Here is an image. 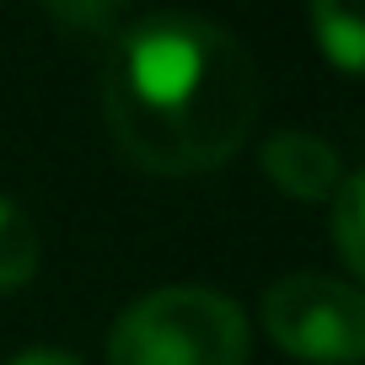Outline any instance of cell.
Returning <instances> with one entry per match:
<instances>
[{"instance_id":"1","label":"cell","mask_w":365,"mask_h":365,"mask_svg":"<svg viewBox=\"0 0 365 365\" xmlns=\"http://www.w3.org/2000/svg\"><path fill=\"white\" fill-rule=\"evenodd\" d=\"M108 129L156 178L215 172L242 150L263 108V76L231 27L161 11L118 33L108 59Z\"/></svg>"},{"instance_id":"2","label":"cell","mask_w":365,"mask_h":365,"mask_svg":"<svg viewBox=\"0 0 365 365\" xmlns=\"http://www.w3.org/2000/svg\"><path fill=\"white\" fill-rule=\"evenodd\" d=\"M108 365H247V317L205 285L150 290L108 328Z\"/></svg>"},{"instance_id":"3","label":"cell","mask_w":365,"mask_h":365,"mask_svg":"<svg viewBox=\"0 0 365 365\" xmlns=\"http://www.w3.org/2000/svg\"><path fill=\"white\" fill-rule=\"evenodd\" d=\"M263 328L285 354L307 365L365 360V290L328 274H290L263 296Z\"/></svg>"},{"instance_id":"4","label":"cell","mask_w":365,"mask_h":365,"mask_svg":"<svg viewBox=\"0 0 365 365\" xmlns=\"http://www.w3.org/2000/svg\"><path fill=\"white\" fill-rule=\"evenodd\" d=\"M263 172H269L274 188H285L290 199H307V205H317V199L344 188L339 150L322 135H312V129H279L263 145Z\"/></svg>"},{"instance_id":"5","label":"cell","mask_w":365,"mask_h":365,"mask_svg":"<svg viewBox=\"0 0 365 365\" xmlns=\"http://www.w3.org/2000/svg\"><path fill=\"white\" fill-rule=\"evenodd\" d=\"M312 38H317V48L339 70L365 76V6L317 0V6H312Z\"/></svg>"},{"instance_id":"6","label":"cell","mask_w":365,"mask_h":365,"mask_svg":"<svg viewBox=\"0 0 365 365\" xmlns=\"http://www.w3.org/2000/svg\"><path fill=\"white\" fill-rule=\"evenodd\" d=\"M38 269V231L11 199L0 194V290L27 285Z\"/></svg>"},{"instance_id":"7","label":"cell","mask_w":365,"mask_h":365,"mask_svg":"<svg viewBox=\"0 0 365 365\" xmlns=\"http://www.w3.org/2000/svg\"><path fill=\"white\" fill-rule=\"evenodd\" d=\"M333 242H339L344 263L365 279V172L344 178V188L333 194Z\"/></svg>"},{"instance_id":"8","label":"cell","mask_w":365,"mask_h":365,"mask_svg":"<svg viewBox=\"0 0 365 365\" xmlns=\"http://www.w3.org/2000/svg\"><path fill=\"white\" fill-rule=\"evenodd\" d=\"M11 365H81V360L65 354V349H27V354H16Z\"/></svg>"}]
</instances>
